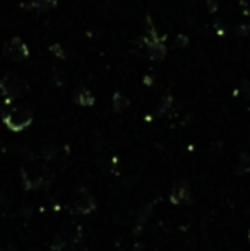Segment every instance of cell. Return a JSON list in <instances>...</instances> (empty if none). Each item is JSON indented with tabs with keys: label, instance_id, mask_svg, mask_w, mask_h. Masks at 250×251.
Instances as JSON below:
<instances>
[{
	"label": "cell",
	"instance_id": "1",
	"mask_svg": "<svg viewBox=\"0 0 250 251\" xmlns=\"http://www.w3.org/2000/svg\"><path fill=\"white\" fill-rule=\"evenodd\" d=\"M2 122L12 132H23L33 123V113L28 108H14L2 116Z\"/></svg>",
	"mask_w": 250,
	"mask_h": 251
},
{
	"label": "cell",
	"instance_id": "2",
	"mask_svg": "<svg viewBox=\"0 0 250 251\" xmlns=\"http://www.w3.org/2000/svg\"><path fill=\"white\" fill-rule=\"evenodd\" d=\"M28 91V84L24 79L17 75H7L0 80V93L7 98V100H16L21 98L23 94H26Z\"/></svg>",
	"mask_w": 250,
	"mask_h": 251
},
{
	"label": "cell",
	"instance_id": "3",
	"mask_svg": "<svg viewBox=\"0 0 250 251\" xmlns=\"http://www.w3.org/2000/svg\"><path fill=\"white\" fill-rule=\"evenodd\" d=\"M72 207L77 214L81 215H89L91 212L96 210V200H94L93 193L89 192L87 188H77L74 192V197H72Z\"/></svg>",
	"mask_w": 250,
	"mask_h": 251
},
{
	"label": "cell",
	"instance_id": "4",
	"mask_svg": "<svg viewBox=\"0 0 250 251\" xmlns=\"http://www.w3.org/2000/svg\"><path fill=\"white\" fill-rule=\"evenodd\" d=\"M3 55L12 62H24L29 58V48L21 38H12L3 45Z\"/></svg>",
	"mask_w": 250,
	"mask_h": 251
},
{
	"label": "cell",
	"instance_id": "5",
	"mask_svg": "<svg viewBox=\"0 0 250 251\" xmlns=\"http://www.w3.org/2000/svg\"><path fill=\"white\" fill-rule=\"evenodd\" d=\"M23 185L26 190L38 192L41 188H47L50 185V179H47V175L34 169H23Z\"/></svg>",
	"mask_w": 250,
	"mask_h": 251
},
{
	"label": "cell",
	"instance_id": "6",
	"mask_svg": "<svg viewBox=\"0 0 250 251\" xmlns=\"http://www.w3.org/2000/svg\"><path fill=\"white\" fill-rule=\"evenodd\" d=\"M144 41H146V53L151 60H161L167 55V45L163 43V40L158 36L154 29H149Z\"/></svg>",
	"mask_w": 250,
	"mask_h": 251
},
{
	"label": "cell",
	"instance_id": "7",
	"mask_svg": "<svg viewBox=\"0 0 250 251\" xmlns=\"http://www.w3.org/2000/svg\"><path fill=\"white\" fill-rule=\"evenodd\" d=\"M170 201L173 205H189L192 201V192L187 183H177L170 192Z\"/></svg>",
	"mask_w": 250,
	"mask_h": 251
},
{
	"label": "cell",
	"instance_id": "8",
	"mask_svg": "<svg viewBox=\"0 0 250 251\" xmlns=\"http://www.w3.org/2000/svg\"><path fill=\"white\" fill-rule=\"evenodd\" d=\"M74 100H76V102L79 106H84V108H89V106H93L94 102H96V100H94L93 93H91L89 89H79L76 93V96H74Z\"/></svg>",
	"mask_w": 250,
	"mask_h": 251
},
{
	"label": "cell",
	"instance_id": "9",
	"mask_svg": "<svg viewBox=\"0 0 250 251\" xmlns=\"http://www.w3.org/2000/svg\"><path fill=\"white\" fill-rule=\"evenodd\" d=\"M29 7L38 12H50L57 7V0H29Z\"/></svg>",
	"mask_w": 250,
	"mask_h": 251
},
{
	"label": "cell",
	"instance_id": "10",
	"mask_svg": "<svg viewBox=\"0 0 250 251\" xmlns=\"http://www.w3.org/2000/svg\"><path fill=\"white\" fill-rule=\"evenodd\" d=\"M111 104H113V109L117 113H124L125 109L129 108V100H127L122 93H115L113 100H111Z\"/></svg>",
	"mask_w": 250,
	"mask_h": 251
},
{
	"label": "cell",
	"instance_id": "11",
	"mask_svg": "<svg viewBox=\"0 0 250 251\" xmlns=\"http://www.w3.org/2000/svg\"><path fill=\"white\" fill-rule=\"evenodd\" d=\"M235 171H237V175H245V173L250 171V155L242 154V157H240V161H238Z\"/></svg>",
	"mask_w": 250,
	"mask_h": 251
},
{
	"label": "cell",
	"instance_id": "12",
	"mask_svg": "<svg viewBox=\"0 0 250 251\" xmlns=\"http://www.w3.org/2000/svg\"><path fill=\"white\" fill-rule=\"evenodd\" d=\"M171 102V98H165L163 101H161V106H158V115H161V113H165L168 109V106H170Z\"/></svg>",
	"mask_w": 250,
	"mask_h": 251
},
{
	"label": "cell",
	"instance_id": "13",
	"mask_svg": "<svg viewBox=\"0 0 250 251\" xmlns=\"http://www.w3.org/2000/svg\"><path fill=\"white\" fill-rule=\"evenodd\" d=\"M65 245H67V243L63 241L62 238H55V243H54V250H58V251H60V250H62L63 246H65Z\"/></svg>",
	"mask_w": 250,
	"mask_h": 251
},
{
	"label": "cell",
	"instance_id": "14",
	"mask_svg": "<svg viewBox=\"0 0 250 251\" xmlns=\"http://www.w3.org/2000/svg\"><path fill=\"white\" fill-rule=\"evenodd\" d=\"M249 238H250V232H249Z\"/></svg>",
	"mask_w": 250,
	"mask_h": 251
}]
</instances>
